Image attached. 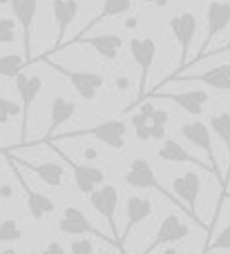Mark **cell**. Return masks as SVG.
Listing matches in <instances>:
<instances>
[{
  "mask_svg": "<svg viewBox=\"0 0 230 254\" xmlns=\"http://www.w3.org/2000/svg\"><path fill=\"white\" fill-rule=\"evenodd\" d=\"M125 134H128V123L123 119H110L94 127H85V129H76L70 134H54L45 143H54L61 138H80V136H92V138L101 140L103 145H107L110 149H123L125 147Z\"/></svg>",
  "mask_w": 230,
  "mask_h": 254,
  "instance_id": "obj_1",
  "label": "cell"
},
{
  "mask_svg": "<svg viewBox=\"0 0 230 254\" xmlns=\"http://www.w3.org/2000/svg\"><path fill=\"white\" fill-rule=\"evenodd\" d=\"M43 61H47V58H43ZM47 65L52 67L54 71H58V74L63 76V78L70 80V85L76 89V94H78L83 101H94L96 98V94L101 92L103 87H105V80H103L101 74H96V71H85V69H67V67L58 65V63H49Z\"/></svg>",
  "mask_w": 230,
  "mask_h": 254,
  "instance_id": "obj_2",
  "label": "cell"
},
{
  "mask_svg": "<svg viewBox=\"0 0 230 254\" xmlns=\"http://www.w3.org/2000/svg\"><path fill=\"white\" fill-rule=\"evenodd\" d=\"M230 25V2H226V0H210L208 2V9H206V38H204V45H201V49H199V54H197L192 61H188L186 63V67H183L179 74H183V71L188 69L190 65H195L197 63V58L201 56V54L208 49V45L213 43L215 38H217L219 34H222L224 29ZM179 74H174V76H179Z\"/></svg>",
  "mask_w": 230,
  "mask_h": 254,
  "instance_id": "obj_3",
  "label": "cell"
},
{
  "mask_svg": "<svg viewBox=\"0 0 230 254\" xmlns=\"http://www.w3.org/2000/svg\"><path fill=\"white\" fill-rule=\"evenodd\" d=\"M89 203H92V207L98 212V214L103 216V219L107 221V225H110L112 230V239H114L116 243H119V250L121 254H125L123 246H121L119 241V228H116V207H119V190L114 188V185L110 183H103V188H96L92 194H89Z\"/></svg>",
  "mask_w": 230,
  "mask_h": 254,
  "instance_id": "obj_4",
  "label": "cell"
},
{
  "mask_svg": "<svg viewBox=\"0 0 230 254\" xmlns=\"http://www.w3.org/2000/svg\"><path fill=\"white\" fill-rule=\"evenodd\" d=\"M16 89L18 96L22 101V112H20V140H27V129H29V112L34 101L38 98V94L43 92V78L36 74H25V71H18L16 78Z\"/></svg>",
  "mask_w": 230,
  "mask_h": 254,
  "instance_id": "obj_5",
  "label": "cell"
},
{
  "mask_svg": "<svg viewBox=\"0 0 230 254\" xmlns=\"http://www.w3.org/2000/svg\"><path fill=\"white\" fill-rule=\"evenodd\" d=\"M52 13H54V20H56V43H54V47L49 52L40 54L38 58H31V65L43 61V58H49L52 54L61 52V45L65 43L67 27L78 16V0H52Z\"/></svg>",
  "mask_w": 230,
  "mask_h": 254,
  "instance_id": "obj_6",
  "label": "cell"
},
{
  "mask_svg": "<svg viewBox=\"0 0 230 254\" xmlns=\"http://www.w3.org/2000/svg\"><path fill=\"white\" fill-rule=\"evenodd\" d=\"M58 230H61L63 234H70V237H96V239H101V241L112 243V246L119 248V243H116L114 239H110L103 232H98V230L89 223V219L85 216V212H80L78 207L70 205V207L63 210V219L58 221Z\"/></svg>",
  "mask_w": 230,
  "mask_h": 254,
  "instance_id": "obj_7",
  "label": "cell"
},
{
  "mask_svg": "<svg viewBox=\"0 0 230 254\" xmlns=\"http://www.w3.org/2000/svg\"><path fill=\"white\" fill-rule=\"evenodd\" d=\"M128 47H130V54H132L134 63H137L139 71H141V76H139V98H137V103H141L143 98H146L148 74H150V67L156 58V40H152V38H132ZM137 103H132V105H137Z\"/></svg>",
  "mask_w": 230,
  "mask_h": 254,
  "instance_id": "obj_8",
  "label": "cell"
},
{
  "mask_svg": "<svg viewBox=\"0 0 230 254\" xmlns=\"http://www.w3.org/2000/svg\"><path fill=\"white\" fill-rule=\"evenodd\" d=\"M197 27H199V22H197V16L192 11H181L170 18V29H172L174 38L179 43V49H181V54H179V71L188 63V54H190V45L197 36Z\"/></svg>",
  "mask_w": 230,
  "mask_h": 254,
  "instance_id": "obj_9",
  "label": "cell"
},
{
  "mask_svg": "<svg viewBox=\"0 0 230 254\" xmlns=\"http://www.w3.org/2000/svg\"><path fill=\"white\" fill-rule=\"evenodd\" d=\"M13 20L22 29V56L27 65H31V34H34V22L38 13V0H11Z\"/></svg>",
  "mask_w": 230,
  "mask_h": 254,
  "instance_id": "obj_10",
  "label": "cell"
},
{
  "mask_svg": "<svg viewBox=\"0 0 230 254\" xmlns=\"http://www.w3.org/2000/svg\"><path fill=\"white\" fill-rule=\"evenodd\" d=\"M172 190L179 201L183 203L186 214L190 216L195 223L201 225L199 216H197V201H199V194H201V176L197 174V172H186V174L177 176V179L172 181Z\"/></svg>",
  "mask_w": 230,
  "mask_h": 254,
  "instance_id": "obj_11",
  "label": "cell"
},
{
  "mask_svg": "<svg viewBox=\"0 0 230 254\" xmlns=\"http://www.w3.org/2000/svg\"><path fill=\"white\" fill-rule=\"evenodd\" d=\"M125 183H128L130 188H137V190H156V192H161L165 198L174 201V196H170V194L161 188V183H159V179H156L154 170H152L150 161H146V158H134V161L130 163L128 172H125ZM174 205H177V201H174Z\"/></svg>",
  "mask_w": 230,
  "mask_h": 254,
  "instance_id": "obj_12",
  "label": "cell"
},
{
  "mask_svg": "<svg viewBox=\"0 0 230 254\" xmlns=\"http://www.w3.org/2000/svg\"><path fill=\"white\" fill-rule=\"evenodd\" d=\"M89 45V47L94 49V52L98 54V56H103L105 61H116L119 58V52L123 49V38L116 34H98V36H78L76 34L72 40H67V43L61 45V49L65 47H72V45Z\"/></svg>",
  "mask_w": 230,
  "mask_h": 254,
  "instance_id": "obj_13",
  "label": "cell"
},
{
  "mask_svg": "<svg viewBox=\"0 0 230 254\" xmlns=\"http://www.w3.org/2000/svg\"><path fill=\"white\" fill-rule=\"evenodd\" d=\"M181 136L192 143L195 147H199L201 152L208 156L210 161V167H213V174H217L219 183H222V174H219V167H217V161H215V152H213V138H210V127L201 121H188V123L181 125Z\"/></svg>",
  "mask_w": 230,
  "mask_h": 254,
  "instance_id": "obj_14",
  "label": "cell"
},
{
  "mask_svg": "<svg viewBox=\"0 0 230 254\" xmlns=\"http://www.w3.org/2000/svg\"><path fill=\"white\" fill-rule=\"evenodd\" d=\"M188 234H190V225L183 223L177 214H168L161 221V225H159V230H156L154 239L150 241V246L141 254H154L156 248L168 246V243H177V241H181V239H186Z\"/></svg>",
  "mask_w": 230,
  "mask_h": 254,
  "instance_id": "obj_15",
  "label": "cell"
},
{
  "mask_svg": "<svg viewBox=\"0 0 230 254\" xmlns=\"http://www.w3.org/2000/svg\"><path fill=\"white\" fill-rule=\"evenodd\" d=\"M9 158V156H7ZM11 161V158H9ZM11 165H13V174L18 176V181H20V185H22V190H25V196H27V210H29V216L34 221H43L47 214H52L54 210H56V205H54V201L47 196V194H43V192H36V190H31V185L27 183L25 179L20 176V172H18V167H16V163L11 161Z\"/></svg>",
  "mask_w": 230,
  "mask_h": 254,
  "instance_id": "obj_16",
  "label": "cell"
},
{
  "mask_svg": "<svg viewBox=\"0 0 230 254\" xmlns=\"http://www.w3.org/2000/svg\"><path fill=\"white\" fill-rule=\"evenodd\" d=\"M63 158H65V163L72 167L74 183H76V188H78L80 194H87L89 196L98 185L105 183V172L103 170H98V167H94V165H80V163H74L72 158H67V154H63Z\"/></svg>",
  "mask_w": 230,
  "mask_h": 254,
  "instance_id": "obj_17",
  "label": "cell"
},
{
  "mask_svg": "<svg viewBox=\"0 0 230 254\" xmlns=\"http://www.w3.org/2000/svg\"><path fill=\"white\" fill-rule=\"evenodd\" d=\"M152 96L156 98H165V101H172L174 105H179L186 114L190 116H201L204 114L206 103L210 101L208 92H201V89H190V92H179V94H161V92H152Z\"/></svg>",
  "mask_w": 230,
  "mask_h": 254,
  "instance_id": "obj_18",
  "label": "cell"
},
{
  "mask_svg": "<svg viewBox=\"0 0 230 254\" xmlns=\"http://www.w3.org/2000/svg\"><path fill=\"white\" fill-rule=\"evenodd\" d=\"M125 212H128V223H125L123 234L119 237L121 246H125V239L130 237V232H132L139 223H143L148 216H152L154 207H152V201H148V198H143V196H130L128 203H125Z\"/></svg>",
  "mask_w": 230,
  "mask_h": 254,
  "instance_id": "obj_19",
  "label": "cell"
},
{
  "mask_svg": "<svg viewBox=\"0 0 230 254\" xmlns=\"http://www.w3.org/2000/svg\"><path fill=\"white\" fill-rule=\"evenodd\" d=\"M172 80H197V83H204L213 89H219V92H230V63L217 65L197 76H172Z\"/></svg>",
  "mask_w": 230,
  "mask_h": 254,
  "instance_id": "obj_20",
  "label": "cell"
},
{
  "mask_svg": "<svg viewBox=\"0 0 230 254\" xmlns=\"http://www.w3.org/2000/svg\"><path fill=\"white\" fill-rule=\"evenodd\" d=\"M76 114V103L74 101H67L63 96L52 98V105H49V127H47V134H45L43 143L49 140L54 134H56L58 127H63L72 116Z\"/></svg>",
  "mask_w": 230,
  "mask_h": 254,
  "instance_id": "obj_21",
  "label": "cell"
},
{
  "mask_svg": "<svg viewBox=\"0 0 230 254\" xmlns=\"http://www.w3.org/2000/svg\"><path fill=\"white\" fill-rule=\"evenodd\" d=\"M159 158L161 161H170V163H190V165H197V167H201V170L213 172L210 170V163H204L197 156H192L186 147H181V145L172 138H163V143H161V147H159Z\"/></svg>",
  "mask_w": 230,
  "mask_h": 254,
  "instance_id": "obj_22",
  "label": "cell"
},
{
  "mask_svg": "<svg viewBox=\"0 0 230 254\" xmlns=\"http://www.w3.org/2000/svg\"><path fill=\"white\" fill-rule=\"evenodd\" d=\"M13 161L20 163V165H25L29 172H34V174L38 176L45 185H49V188H58V185L63 183L65 165H61V163H38V165H31V163H22V161H18V158H13Z\"/></svg>",
  "mask_w": 230,
  "mask_h": 254,
  "instance_id": "obj_23",
  "label": "cell"
},
{
  "mask_svg": "<svg viewBox=\"0 0 230 254\" xmlns=\"http://www.w3.org/2000/svg\"><path fill=\"white\" fill-rule=\"evenodd\" d=\"M130 9H132V0H103V7H101V11H98L96 16H94L92 20L87 22V27H83V31H78V34H85V31L94 29V27H96L98 22L107 20V18L123 16V13H128Z\"/></svg>",
  "mask_w": 230,
  "mask_h": 254,
  "instance_id": "obj_24",
  "label": "cell"
},
{
  "mask_svg": "<svg viewBox=\"0 0 230 254\" xmlns=\"http://www.w3.org/2000/svg\"><path fill=\"white\" fill-rule=\"evenodd\" d=\"M27 65L25 56H20V54H4V56H0V76H4V78H16L18 71H22Z\"/></svg>",
  "mask_w": 230,
  "mask_h": 254,
  "instance_id": "obj_25",
  "label": "cell"
},
{
  "mask_svg": "<svg viewBox=\"0 0 230 254\" xmlns=\"http://www.w3.org/2000/svg\"><path fill=\"white\" fill-rule=\"evenodd\" d=\"M210 129L219 136V140L226 145L230 152V114L228 112H217V114L210 116Z\"/></svg>",
  "mask_w": 230,
  "mask_h": 254,
  "instance_id": "obj_26",
  "label": "cell"
},
{
  "mask_svg": "<svg viewBox=\"0 0 230 254\" xmlns=\"http://www.w3.org/2000/svg\"><path fill=\"white\" fill-rule=\"evenodd\" d=\"M22 239V228L18 225V221L7 219L0 223V243H7V241H20Z\"/></svg>",
  "mask_w": 230,
  "mask_h": 254,
  "instance_id": "obj_27",
  "label": "cell"
},
{
  "mask_svg": "<svg viewBox=\"0 0 230 254\" xmlns=\"http://www.w3.org/2000/svg\"><path fill=\"white\" fill-rule=\"evenodd\" d=\"M20 112H22V107L18 103L0 96V125H7L13 116H20Z\"/></svg>",
  "mask_w": 230,
  "mask_h": 254,
  "instance_id": "obj_28",
  "label": "cell"
},
{
  "mask_svg": "<svg viewBox=\"0 0 230 254\" xmlns=\"http://www.w3.org/2000/svg\"><path fill=\"white\" fill-rule=\"evenodd\" d=\"M213 250H230V223L217 234V237L213 239V241L206 243L204 254H208V252H213Z\"/></svg>",
  "mask_w": 230,
  "mask_h": 254,
  "instance_id": "obj_29",
  "label": "cell"
},
{
  "mask_svg": "<svg viewBox=\"0 0 230 254\" xmlns=\"http://www.w3.org/2000/svg\"><path fill=\"white\" fill-rule=\"evenodd\" d=\"M16 43V20L13 18H0V45Z\"/></svg>",
  "mask_w": 230,
  "mask_h": 254,
  "instance_id": "obj_30",
  "label": "cell"
},
{
  "mask_svg": "<svg viewBox=\"0 0 230 254\" xmlns=\"http://www.w3.org/2000/svg\"><path fill=\"white\" fill-rule=\"evenodd\" d=\"M70 252L72 254H94V241H89L87 237L76 239L70 243Z\"/></svg>",
  "mask_w": 230,
  "mask_h": 254,
  "instance_id": "obj_31",
  "label": "cell"
},
{
  "mask_svg": "<svg viewBox=\"0 0 230 254\" xmlns=\"http://www.w3.org/2000/svg\"><path fill=\"white\" fill-rule=\"evenodd\" d=\"M219 54H230V40H228V43H224V45H219V47H215V49H206V52L197 58V63H201L204 58H210V56H219ZM197 63H195V65H197Z\"/></svg>",
  "mask_w": 230,
  "mask_h": 254,
  "instance_id": "obj_32",
  "label": "cell"
},
{
  "mask_svg": "<svg viewBox=\"0 0 230 254\" xmlns=\"http://www.w3.org/2000/svg\"><path fill=\"white\" fill-rule=\"evenodd\" d=\"M40 254H67V252H65V248H63L58 241H49L47 246L40 250Z\"/></svg>",
  "mask_w": 230,
  "mask_h": 254,
  "instance_id": "obj_33",
  "label": "cell"
},
{
  "mask_svg": "<svg viewBox=\"0 0 230 254\" xmlns=\"http://www.w3.org/2000/svg\"><path fill=\"white\" fill-rule=\"evenodd\" d=\"M114 87H116V89H119V92H125V89H128V87H130V80H128V78H125V76H119V78H116V80H114Z\"/></svg>",
  "mask_w": 230,
  "mask_h": 254,
  "instance_id": "obj_34",
  "label": "cell"
},
{
  "mask_svg": "<svg viewBox=\"0 0 230 254\" xmlns=\"http://www.w3.org/2000/svg\"><path fill=\"white\" fill-rule=\"evenodd\" d=\"M146 4H152V7H159V9H165L170 4V0H143Z\"/></svg>",
  "mask_w": 230,
  "mask_h": 254,
  "instance_id": "obj_35",
  "label": "cell"
},
{
  "mask_svg": "<svg viewBox=\"0 0 230 254\" xmlns=\"http://www.w3.org/2000/svg\"><path fill=\"white\" fill-rule=\"evenodd\" d=\"M0 194H2L4 198H9L11 196V188H9V185H0Z\"/></svg>",
  "mask_w": 230,
  "mask_h": 254,
  "instance_id": "obj_36",
  "label": "cell"
},
{
  "mask_svg": "<svg viewBox=\"0 0 230 254\" xmlns=\"http://www.w3.org/2000/svg\"><path fill=\"white\" fill-rule=\"evenodd\" d=\"M85 154H87V158H96V149H94V147L85 149Z\"/></svg>",
  "mask_w": 230,
  "mask_h": 254,
  "instance_id": "obj_37",
  "label": "cell"
},
{
  "mask_svg": "<svg viewBox=\"0 0 230 254\" xmlns=\"http://www.w3.org/2000/svg\"><path fill=\"white\" fill-rule=\"evenodd\" d=\"M0 254H18V252H16V248H7V250H2Z\"/></svg>",
  "mask_w": 230,
  "mask_h": 254,
  "instance_id": "obj_38",
  "label": "cell"
},
{
  "mask_svg": "<svg viewBox=\"0 0 230 254\" xmlns=\"http://www.w3.org/2000/svg\"><path fill=\"white\" fill-rule=\"evenodd\" d=\"M228 181H230V163H228V174H226V179H224V188H226V183H228Z\"/></svg>",
  "mask_w": 230,
  "mask_h": 254,
  "instance_id": "obj_39",
  "label": "cell"
},
{
  "mask_svg": "<svg viewBox=\"0 0 230 254\" xmlns=\"http://www.w3.org/2000/svg\"><path fill=\"white\" fill-rule=\"evenodd\" d=\"M161 254H177V250H174V248H168V250L161 252Z\"/></svg>",
  "mask_w": 230,
  "mask_h": 254,
  "instance_id": "obj_40",
  "label": "cell"
},
{
  "mask_svg": "<svg viewBox=\"0 0 230 254\" xmlns=\"http://www.w3.org/2000/svg\"><path fill=\"white\" fill-rule=\"evenodd\" d=\"M226 196H230V192H226V194H222V196H219V205L224 203V198H226Z\"/></svg>",
  "mask_w": 230,
  "mask_h": 254,
  "instance_id": "obj_41",
  "label": "cell"
},
{
  "mask_svg": "<svg viewBox=\"0 0 230 254\" xmlns=\"http://www.w3.org/2000/svg\"><path fill=\"white\" fill-rule=\"evenodd\" d=\"M11 2V0H0V7H2V4H9Z\"/></svg>",
  "mask_w": 230,
  "mask_h": 254,
  "instance_id": "obj_42",
  "label": "cell"
},
{
  "mask_svg": "<svg viewBox=\"0 0 230 254\" xmlns=\"http://www.w3.org/2000/svg\"><path fill=\"white\" fill-rule=\"evenodd\" d=\"M177 254H186V252H177Z\"/></svg>",
  "mask_w": 230,
  "mask_h": 254,
  "instance_id": "obj_43",
  "label": "cell"
},
{
  "mask_svg": "<svg viewBox=\"0 0 230 254\" xmlns=\"http://www.w3.org/2000/svg\"><path fill=\"white\" fill-rule=\"evenodd\" d=\"M0 212H2V207H0Z\"/></svg>",
  "mask_w": 230,
  "mask_h": 254,
  "instance_id": "obj_44",
  "label": "cell"
}]
</instances>
